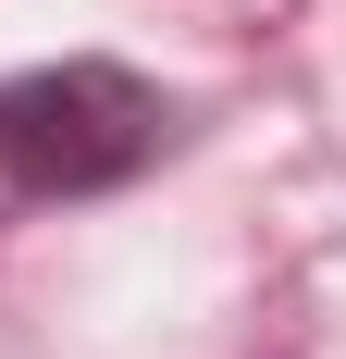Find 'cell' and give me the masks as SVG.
Segmentation results:
<instances>
[{
	"label": "cell",
	"mask_w": 346,
	"mask_h": 359,
	"mask_svg": "<svg viewBox=\"0 0 346 359\" xmlns=\"http://www.w3.org/2000/svg\"><path fill=\"white\" fill-rule=\"evenodd\" d=\"M161 137H173L161 87L124 62H37L0 87V174L25 198H99V186L148 174Z\"/></svg>",
	"instance_id": "obj_1"
}]
</instances>
